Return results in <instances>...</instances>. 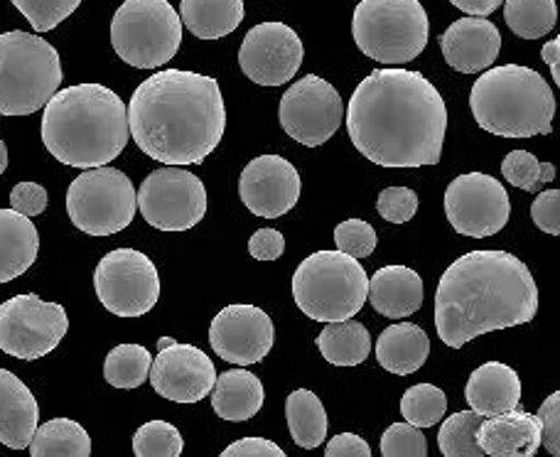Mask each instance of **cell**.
I'll use <instances>...</instances> for the list:
<instances>
[{
    "mask_svg": "<svg viewBox=\"0 0 560 457\" xmlns=\"http://www.w3.org/2000/svg\"><path fill=\"white\" fill-rule=\"evenodd\" d=\"M128 136V108L104 84L67 86L45 106L43 143L55 161L77 171L116 161Z\"/></svg>",
    "mask_w": 560,
    "mask_h": 457,
    "instance_id": "4",
    "label": "cell"
},
{
    "mask_svg": "<svg viewBox=\"0 0 560 457\" xmlns=\"http://www.w3.org/2000/svg\"><path fill=\"white\" fill-rule=\"evenodd\" d=\"M285 419L290 435H293V441L300 448L315 450L325 443L327 411L317 394L307 389H298L290 394L285 401Z\"/></svg>",
    "mask_w": 560,
    "mask_h": 457,
    "instance_id": "30",
    "label": "cell"
},
{
    "mask_svg": "<svg viewBox=\"0 0 560 457\" xmlns=\"http://www.w3.org/2000/svg\"><path fill=\"white\" fill-rule=\"evenodd\" d=\"M425 301L423 278L406 266H384L369 281V303L374 310L392 320L418 313Z\"/></svg>",
    "mask_w": 560,
    "mask_h": 457,
    "instance_id": "24",
    "label": "cell"
},
{
    "mask_svg": "<svg viewBox=\"0 0 560 457\" xmlns=\"http://www.w3.org/2000/svg\"><path fill=\"white\" fill-rule=\"evenodd\" d=\"M153 370V356L143 344H118L106 354L104 379L114 389H138L143 386Z\"/></svg>",
    "mask_w": 560,
    "mask_h": 457,
    "instance_id": "32",
    "label": "cell"
},
{
    "mask_svg": "<svg viewBox=\"0 0 560 457\" xmlns=\"http://www.w3.org/2000/svg\"><path fill=\"white\" fill-rule=\"evenodd\" d=\"M39 423L35 394L13 372L0 370V443L10 450H25Z\"/></svg>",
    "mask_w": 560,
    "mask_h": 457,
    "instance_id": "22",
    "label": "cell"
},
{
    "mask_svg": "<svg viewBox=\"0 0 560 457\" xmlns=\"http://www.w3.org/2000/svg\"><path fill=\"white\" fill-rule=\"evenodd\" d=\"M445 214L457 234L485 238L506 226L512 202L497 177L487 173H465L447 185Z\"/></svg>",
    "mask_w": 560,
    "mask_h": 457,
    "instance_id": "15",
    "label": "cell"
},
{
    "mask_svg": "<svg viewBox=\"0 0 560 457\" xmlns=\"http://www.w3.org/2000/svg\"><path fill=\"white\" fill-rule=\"evenodd\" d=\"M447 411V396L433 384H416L404 394L401 413L416 429H433Z\"/></svg>",
    "mask_w": 560,
    "mask_h": 457,
    "instance_id": "35",
    "label": "cell"
},
{
    "mask_svg": "<svg viewBox=\"0 0 560 457\" xmlns=\"http://www.w3.org/2000/svg\"><path fill=\"white\" fill-rule=\"evenodd\" d=\"M327 457H369L372 448L364 438H359L354 433H339L332 441L327 443L325 448Z\"/></svg>",
    "mask_w": 560,
    "mask_h": 457,
    "instance_id": "47",
    "label": "cell"
},
{
    "mask_svg": "<svg viewBox=\"0 0 560 457\" xmlns=\"http://www.w3.org/2000/svg\"><path fill=\"white\" fill-rule=\"evenodd\" d=\"M131 138L165 165H199L226 131V106L214 77L163 69L150 74L128 102Z\"/></svg>",
    "mask_w": 560,
    "mask_h": 457,
    "instance_id": "2",
    "label": "cell"
},
{
    "mask_svg": "<svg viewBox=\"0 0 560 457\" xmlns=\"http://www.w3.org/2000/svg\"><path fill=\"white\" fill-rule=\"evenodd\" d=\"M532 220L541 232L560 236V190L538 192L532 204Z\"/></svg>",
    "mask_w": 560,
    "mask_h": 457,
    "instance_id": "42",
    "label": "cell"
},
{
    "mask_svg": "<svg viewBox=\"0 0 560 457\" xmlns=\"http://www.w3.org/2000/svg\"><path fill=\"white\" fill-rule=\"evenodd\" d=\"M62 84L57 49L25 30L0 35V116H33Z\"/></svg>",
    "mask_w": 560,
    "mask_h": 457,
    "instance_id": "6",
    "label": "cell"
},
{
    "mask_svg": "<svg viewBox=\"0 0 560 457\" xmlns=\"http://www.w3.org/2000/svg\"><path fill=\"white\" fill-rule=\"evenodd\" d=\"M280 128L307 148L327 143L345 118V104L337 89L317 74H305L288 89L278 108Z\"/></svg>",
    "mask_w": 560,
    "mask_h": 457,
    "instance_id": "14",
    "label": "cell"
},
{
    "mask_svg": "<svg viewBox=\"0 0 560 457\" xmlns=\"http://www.w3.org/2000/svg\"><path fill=\"white\" fill-rule=\"evenodd\" d=\"M94 288L98 301L112 315L140 317L158 305L160 276L143 251L116 248L98 261Z\"/></svg>",
    "mask_w": 560,
    "mask_h": 457,
    "instance_id": "13",
    "label": "cell"
},
{
    "mask_svg": "<svg viewBox=\"0 0 560 457\" xmlns=\"http://www.w3.org/2000/svg\"><path fill=\"white\" fill-rule=\"evenodd\" d=\"M285 251V236L278 228H258L248 242V254L256 261H276Z\"/></svg>",
    "mask_w": 560,
    "mask_h": 457,
    "instance_id": "45",
    "label": "cell"
},
{
    "mask_svg": "<svg viewBox=\"0 0 560 457\" xmlns=\"http://www.w3.org/2000/svg\"><path fill=\"white\" fill-rule=\"evenodd\" d=\"M430 356V337L420 325L398 323L386 327L376 340V360L386 372L408 376L423 370Z\"/></svg>",
    "mask_w": 560,
    "mask_h": 457,
    "instance_id": "27",
    "label": "cell"
},
{
    "mask_svg": "<svg viewBox=\"0 0 560 457\" xmlns=\"http://www.w3.org/2000/svg\"><path fill=\"white\" fill-rule=\"evenodd\" d=\"M485 415L477 411H459L443 423V429L438 433L440 453L445 457H482L485 450L477 441L479 425H482Z\"/></svg>",
    "mask_w": 560,
    "mask_h": 457,
    "instance_id": "34",
    "label": "cell"
},
{
    "mask_svg": "<svg viewBox=\"0 0 560 457\" xmlns=\"http://www.w3.org/2000/svg\"><path fill=\"white\" fill-rule=\"evenodd\" d=\"M305 47L285 23H261L252 27L238 49V67L258 86H283L303 65Z\"/></svg>",
    "mask_w": 560,
    "mask_h": 457,
    "instance_id": "16",
    "label": "cell"
},
{
    "mask_svg": "<svg viewBox=\"0 0 560 457\" xmlns=\"http://www.w3.org/2000/svg\"><path fill=\"white\" fill-rule=\"evenodd\" d=\"M238 197L256 216L278 220L300 200V175L295 165L280 155H258L238 177Z\"/></svg>",
    "mask_w": 560,
    "mask_h": 457,
    "instance_id": "19",
    "label": "cell"
},
{
    "mask_svg": "<svg viewBox=\"0 0 560 457\" xmlns=\"http://www.w3.org/2000/svg\"><path fill=\"white\" fill-rule=\"evenodd\" d=\"M33 457H89L92 455V438L82 423L72 419H52L37 425L30 443Z\"/></svg>",
    "mask_w": 560,
    "mask_h": 457,
    "instance_id": "31",
    "label": "cell"
},
{
    "mask_svg": "<svg viewBox=\"0 0 560 457\" xmlns=\"http://www.w3.org/2000/svg\"><path fill=\"white\" fill-rule=\"evenodd\" d=\"M266 389L261 379L248 370H229L217 376L212 389V409L229 423L252 421L264 409Z\"/></svg>",
    "mask_w": 560,
    "mask_h": 457,
    "instance_id": "26",
    "label": "cell"
},
{
    "mask_svg": "<svg viewBox=\"0 0 560 457\" xmlns=\"http://www.w3.org/2000/svg\"><path fill=\"white\" fill-rule=\"evenodd\" d=\"M183 25L199 39L232 35L244 20V0H179Z\"/></svg>",
    "mask_w": 560,
    "mask_h": 457,
    "instance_id": "28",
    "label": "cell"
},
{
    "mask_svg": "<svg viewBox=\"0 0 560 457\" xmlns=\"http://www.w3.org/2000/svg\"><path fill=\"white\" fill-rule=\"evenodd\" d=\"M469 409L485 419L518 409L522 403V379L502 362H487L472 372L465 389Z\"/></svg>",
    "mask_w": 560,
    "mask_h": 457,
    "instance_id": "23",
    "label": "cell"
},
{
    "mask_svg": "<svg viewBox=\"0 0 560 457\" xmlns=\"http://www.w3.org/2000/svg\"><path fill=\"white\" fill-rule=\"evenodd\" d=\"M10 207L33 220L47 210V190L37 183H18L10 192Z\"/></svg>",
    "mask_w": 560,
    "mask_h": 457,
    "instance_id": "43",
    "label": "cell"
},
{
    "mask_svg": "<svg viewBox=\"0 0 560 457\" xmlns=\"http://www.w3.org/2000/svg\"><path fill=\"white\" fill-rule=\"evenodd\" d=\"M138 212L158 232H187L207 214V190L183 165L150 173L138 190Z\"/></svg>",
    "mask_w": 560,
    "mask_h": 457,
    "instance_id": "12",
    "label": "cell"
},
{
    "mask_svg": "<svg viewBox=\"0 0 560 457\" xmlns=\"http://www.w3.org/2000/svg\"><path fill=\"white\" fill-rule=\"evenodd\" d=\"M39 254V234L30 216L0 210V283H10L30 271Z\"/></svg>",
    "mask_w": 560,
    "mask_h": 457,
    "instance_id": "25",
    "label": "cell"
},
{
    "mask_svg": "<svg viewBox=\"0 0 560 457\" xmlns=\"http://www.w3.org/2000/svg\"><path fill=\"white\" fill-rule=\"evenodd\" d=\"M183 17L167 0H126L112 23V45L128 67H165L183 45Z\"/></svg>",
    "mask_w": 560,
    "mask_h": 457,
    "instance_id": "9",
    "label": "cell"
},
{
    "mask_svg": "<svg viewBox=\"0 0 560 457\" xmlns=\"http://www.w3.org/2000/svg\"><path fill=\"white\" fill-rule=\"evenodd\" d=\"M276 327L271 315L256 305H226L209 327V344L219 360L236 366L264 362L273 350Z\"/></svg>",
    "mask_w": 560,
    "mask_h": 457,
    "instance_id": "17",
    "label": "cell"
},
{
    "mask_svg": "<svg viewBox=\"0 0 560 457\" xmlns=\"http://www.w3.org/2000/svg\"><path fill=\"white\" fill-rule=\"evenodd\" d=\"M538 288L528 266L509 251H469L450 263L435 293V330L450 350L475 337L532 323Z\"/></svg>",
    "mask_w": 560,
    "mask_h": 457,
    "instance_id": "3",
    "label": "cell"
},
{
    "mask_svg": "<svg viewBox=\"0 0 560 457\" xmlns=\"http://www.w3.org/2000/svg\"><path fill=\"white\" fill-rule=\"evenodd\" d=\"M69 330L67 310L35 293L15 295L0 305V350L23 362L55 352Z\"/></svg>",
    "mask_w": 560,
    "mask_h": 457,
    "instance_id": "11",
    "label": "cell"
},
{
    "mask_svg": "<svg viewBox=\"0 0 560 457\" xmlns=\"http://www.w3.org/2000/svg\"><path fill=\"white\" fill-rule=\"evenodd\" d=\"M158 396L173 403H199L217 384L214 362L195 344L170 342L158 352L150 370Z\"/></svg>",
    "mask_w": 560,
    "mask_h": 457,
    "instance_id": "18",
    "label": "cell"
},
{
    "mask_svg": "<svg viewBox=\"0 0 560 457\" xmlns=\"http://www.w3.org/2000/svg\"><path fill=\"white\" fill-rule=\"evenodd\" d=\"M376 212L392 224L411 222L418 212V195L408 187H388L376 200Z\"/></svg>",
    "mask_w": 560,
    "mask_h": 457,
    "instance_id": "41",
    "label": "cell"
},
{
    "mask_svg": "<svg viewBox=\"0 0 560 457\" xmlns=\"http://www.w3.org/2000/svg\"><path fill=\"white\" fill-rule=\"evenodd\" d=\"M347 131L357 151L374 165H438L447 106L420 72L384 67L357 84L347 106Z\"/></svg>",
    "mask_w": 560,
    "mask_h": 457,
    "instance_id": "1",
    "label": "cell"
},
{
    "mask_svg": "<svg viewBox=\"0 0 560 457\" xmlns=\"http://www.w3.org/2000/svg\"><path fill=\"white\" fill-rule=\"evenodd\" d=\"M504 20L522 39H541L556 27V0H506Z\"/></svg>",
    "mask_w": 560,
    "mask_h": 457,
    "instance_id": "33",
    "label": "cell"
},
{
    "mask_svg": "<svg viewBox=\"0 0 560 457\" xmlns=\"http://www.w3.org/2000/svg\"><path fill=\"white\" fill-rule=\"evenodd\" d=\"M502 175L509 185L524 192H541V187L556 180V165L541 163L534 153L512 151L502 163Z\"/></svg>",
    "mask_w": 560,
    "mask_h": 457,
    "instance_id": "36",
    "label": "cell"
},
{
    "mask_svg": "<svg viewBox=\"0 0 560 457\" xmlns=\"http://www.w3.org/2000/svg\"><path fill=\"white\" fill-rule=\"evenodd\" d=\"M293 297L315 323H339L354 317L369 297V276L359 258L345 251H317L298 266Z\"/></svg>",
    "mask_w": 560,
    "mask_h": 457,
    "instance_id": "7",
    "label": "cell"
},
{
    "mask_svg": "<svg viewBox=\"0 0 560 457\" xmlns=\"http://www.w3.org/2000/svg\"><path fill=\"white\" fill-rule=\"evenodd\" d=\"M335 244L339 251L354 258H369L376 248L374 226L364 220H347L335 228Z\"/></svg>",
    "mask_w": 560,
    "mask_h": 457,
    "instance_id": "40",
    "label": "cell"
},
{
    "mask_svg": "<svg viewBox=\"0 0 560 457\" xmlns=\"http://www.w3.org/2000/svg\"><path fill=\"white\" fill-rule=\"evenodd\" d=\"M352 35L369 59L401 67L423 55L430 20L420 0H362L354 8Z\"/></svg>",
    "mask_w": 560,
    "mask_h": 457,
    "instance_id": "8",
    "label": "cell"
},
{
    "mask_svg": "<svg viewBox=\"0 0 560 457\" xmlns=\"http://www.w3.org/2000/svg\"><path fill=\"white\" fill-rule=\"evenodd\" d=\"M138 212V192L116 167H89L67 190V214L89 236H112L131 226Z\"/></svg>",
    "mask_w": 560,
    "mask_h": 457,
    "instance_id": "10",
    "label": "cell"
},
{
    "mask_svg": "<svg viewBox=\"0 0 560 457\" xmlns=\"http://www.w3.org/2000/svg\"><path fill=\"white\" fill-rule=\"evenodd\" d=\"M541 57H544V62H546L548 67H551L553 82H556L558 89H560V35H558L556 39H551V43L544 45Z\"/></svg>",
    "mask_w": 560,
    "mask_h": 457,
    "instance_id": "49",
    "label": "cell"
},
{
    "mask_svg": "<svg viewBox=\"0 0 560 457\" xmlns=\"http://www.w3.org/2000/svg\"><path fill=\"white\" fill-rule=\"evenodd\" d=\"M469 108L479 128L492 136L534 138L553 131V89L522 65L485 69L469 94Z\"/></svg>",
    "mask_w": 560,
    "mask_h": 457,
    "instance_id": "5",
    "label": "cell"
},
{
    "mask_svg": "<svg viewBox=\"0 0 560 457\" xmlns=\"http://www.w3.org/2000/svg\"><path fill=\"white\" fill-rule=\"evenodd\" d=\"M183 448V435L167 421H148L133 435V453L138 457H179Z\"/></svg>",
    "mask_w": 560,
    "mask_h": 457,
    "instance_id": "37",
    "label": "cell"
},
{
    "mask_svg": "<svg viewBox=\"0 0 560 457\" xmlns=\"http://www.w3.org/2000/svg\"><path fill=\"white\" fill-rule=\"evenodd\" d=\"M382 455L384 457H425L428 441L413 423H394L382 435Z\"/></svg>",
    "mask_w": 560,
    "mask_h": 457,
    "instance_id": "39",
    "label": "cell"
},
{
    "mask_svg": "<svg viewBox=\"0 0 560 457\" xmlns=\"http://www.w3.org/2000/svg\"><path fill=\"white\" fill-rule=\"evenodd\" d=\"M5 171H8V148L3 141H0V175H3Z\"/></svg>",
    "mask_w": 560,
    "mask_h": 457,
    "instance_id": "50",
    "label": "cell"
},
{
    "mask_svg": "<svg viewBox=\"0 0 560 457\" xmlns=\"http://www.w3.org/2000/svg\"><path fill=\"white\" fill-rule=\"evenodd\" d=\"M485 455L492 457H534L544 445L541 415L526 411H506L482 421L477 433Z\"/></svg>",
    "mask_w": 560,
    "mask_h": 457,
    "instance_id": "21",
    "label": "cell"
},
{
    "mask_svg": "<svg viewBox=\"0 0 560 457\" xmlns=\"http://www.w3.org/2000/svg\"><path fill=\"white\" fill-rule=\"evenodd\" d=\"M222 457H285V453L273 441L244 438L229 445Z\"/></svg>",
    "mask_w": 560,
    "mask_h": 457,
    "instance_id": "46",
    "label": "cell"
},
{
    "mask_svg": "<svg viewBox=\"0 0 560 457\" xmlns=\"http://www.w3.org/2000/svg\"><path fill=\"white\" fill-rule=\"evenodd\" d=\"M538 415L544 423V448L560 457V391L548 396Z\"/></svg>",
    "mask_w": 560,
    "mask_h": 457,
    "instance_id": "44",
    "label": "cell"
},
{
    "mask_svg": "<svg viewBox=\"0 0 560 457\" xmlns=\"http://www.w3.org/2000/svg\"><path fill=\"white\" fill-rule=\"evenodd\" d=\"M445 62L463 74H479L494 65L502 52L499 27L487 17H459L440 35Z\"/></svg>",
    "mask_w": 560,
    "mask_h": 457,
    "instance_id": "20",
    "label": "cell"
},
{
    "mask_svg": "<svg viewBox=\"0 0 560 457\" xmlns=\"http://www.w3.org/2000/svg\"><path fill=\"white\" fill-rule=\"evenodd\" d=\"M457 10H463L467 15H477V17H487L492 15L497 8H502L504 0H450Z\"/></svg>",
    "mask_w": 560,
    "mask_h": 457,
    "instance_id": "48",
    "label": "cell"
},
{
    "mask_svg": "<svg viewBox=\"0 0 560 457\" xmlns=\"http://www.w3.org/2000/svg\"><path fill=\"white\" fill-rule=\"evenodd\" d=\"M37 33H49L82 5V0H10Z\"/></svg>",
    "mask_w": 560,
    "mask_h": 457,
    "instance_id": "38",
    "label": "cell"
},
{
    "mask_svg": "<svg viewBox=\"0 0 560 457\" xmlns=\"http://www.w3.org/2000/svg\"><path fill=\"white\" fill-rule=\"evenodd\" d=\"M317 350L325 356V362L335 366H359L372 352V335L352 317L327 323L325 330L317 335Z\"/></svg>",
    "mask_w": 560,
    "mask_h": 457,
    "instance_id": "29",
    "label": "cell"
}]
</instances>
